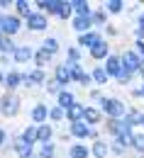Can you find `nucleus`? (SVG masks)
<instances>
[{"label":"nucleus","instance_id":"1","mask_svg":"<svg viewBox=\"0 0 144 158\" xmlns=\"http://www.w3.org/2000/svg\"><path fill=\"white\" fill-rule=\"evenodd\" d=\"M20 112V95L17 93H2L0 95V114L7 119L17 117Z\"/></svg>","mask_w":144,"mask_h":158},{"label":"nucleus","instance_id":"2","mask_svg":"<svg viewBox=\"0 0 144 158\" xmlns=\"http://www.w3.org/2000/svg\"><path fill=\"white\" fill-rule=\"evenodd\" d=\"M100 110H103L110 119H122L124 112H127L124 102L117 100V98H100Z\"/></svg>","mask_w":144,"mask_h":158},{"label":"nucleus","instance_id":"3","mask_svg":"<svg viewBox=\"0 0 144 158\" xmlns=\"http://www.w3.org/2000/svg\"><path fill=\"white\" fill-rule=\"evenodd\" d=\"M120 66H122V73L134 76V73H139V68L144 66V61L139 59L134 51H124L122 56H120Z\"/></svg>","mask_w":144,"mask_h":158},{"label":"nucleus","instance_id":"4","mask_svg":"<svg viewBox=\"0 0 144 158\" xmlns=\"http://www.w3.org/2000/svg\"><path fill=\"white\" fill-rule=\"evenodd\" d=\"M20 29H22V20L17 15H2V20H0V32H2V37L12 39Z\"/></svg>","mask_w":144,"mask_h":158},{"label":"nucleus","instance_id":"5","mask_svg":"<svg viewBox=\"0 0 144 158\" xmlns=\"http://www.w3.org/2000/svg\"><path fill=\"white\" fill-rule=\"evenodd\" d=\"M68 131H71V136H76V139H93V136H95V131H93L83 119H81V122H71Z\"/></svg>","mask_w":144,"mask_h":158},{"label":"nucleus","instance_id":"6","mask_svg":"<svg viewBox=\"0 0 144 158\" xmlns=\"http://www.w3.org/2000/svg\"><path fill=\"white\" fill-rule=\"evenodd\" d=\"M32 56H34L32 46H29V44H20V46H15V51L10 54V61H15V63H27V61H32Z\"/></svg>","mask_w":144,"mask_h":158},{"label":"nucleus","instance_id":"7","mask_svg":"<svg viewBox=\"0 0 144 158\" xmlns=\"http://www.w3.org/2000/svg\"><path fill=\"white\" fill-rule=\"evenodd\" d=\"M20 85H22V73L20 71H7V73H5V80H2L5 93H15Z\"/></svg>","mask_w":144,"mask_h":158},{"label":"nucleus","instance_id":"8","mask_svg":"<svg viewBox=\"0 0 144 158\" xmlns=\"http://www.w3.org/2000/svg\"><path fill=\"white\" fill-rule=\"evenodd\" d=\"M46 15H41V12H32L29 17H27V29L29 32H44L46 29Z\"/></svg>","mask_w":144,"mask_h":158},{"label":"nucleus","instance_id":"9","mask_svg":"<svg viewBox=\"0 0 144 158\" xmlns=\"http://www.w3.org/2000/svg\"><path fill=\"white\" fill-rule=\"evenodd\" d=\"M105 76H107V78H120V73H122V66H120V56H107V59H105Z\"/></svg>","mask_w":144,"mask_h":158},{"label":"nucleus","instance_id":"10","mask_svg":"<svg viewBox=\"0 0 144 158\" xmlns=\"http://www.w3.org/2000/svg\"><path fill=\"white\" fill-rule=\"evenodd\" d=\"M29 117H32V122H34V127L44 124V122H46V117H49V110H46V105H44V102H37V105L32 107Z\"/></svg>","mask_w":144,"mask_h":158},{"label":"nucleus","instance_id":"11","mask_svg":"<svg viewBox=\"0 0 144 158\" xmlns=\"http://www.w3.org/2000/svg\"><path fill=\"white\" fill-rule=\"evenodd\" d=\"M12 151L17 153V158H32V156H34V146L24 143L20 136L15 139V143H12Z\"/></svg>","mask_w":144,"mask_h":158},{"label":"nucleus","instance_id":"12","mask_svg":"<svg viewBox=\"0 0 144 158\" xmlns=\"http://www.w3.org/2000/svg\"><path fill=\"white\" fill-rule=\"evenodd\" d=\"M71 27H73V32H78V34H85V32H90L93 29V20L90 17H71Z\"/></svg>","mask_w":144,"mask_h":158},{"label":"nucleus","instance_id":"13","mask_svg":"<svg viewBox=\"0 0 144 158\" xmlns=\"http://www.w3.org/2000/svg\"><path fill=\"white\" fill-rule=\"evenodd\" d=\"M110 56V46H107V41H98L95 46H90V59L93 61H103Z\"/></svg>","mask_w":144,"mask_h":158},{"label":"nucleus","instance_id":"14","mask_svg":"<svg viewBox=\"0 0 144 158\" xmlns=\"http://www.w3.org/2000/svg\"><path fill=\"white\" fill-rule=\"evenodd\" d=\"M98 41H103V37H100V32H95V29H90V32H85V34H81L78 37V46H95Z\"/></svg>","mask_w":144,"mask_h":158},{"label":"nucleus","instance_id":"15","mask_svg":"<svg viewBox=\"0 0 144 158\" xmlns=\"http://www.w3.org/2000/svg\"><path fill=\"white\" fill-rule=\"evenodd\" d=\"M61 2H63V0H41V2H37V7L41 10V15H44V12H49V15H59Z\"/></svg>","mask_w":144,"mask_h":158},{"label":"nucleus","instance_id":"16","mask_svg":"<svg viewBox=\"0 0 144 158\" xmlns=\"http://www.w3.org/2000/svg\"><path fill=\"white\" fill-rule=\"evenodd\" d=\"M54 80H56L59 85H68V83H71V71H68V63L56 66V71H54Z\"/></svg>","mask_w":144,"mask_h":158},{"label":"nucleus","instance_id":"17","mask_svg":"<svg viewBox=\"0 0 144 158\" xmlns=\"http://www.w3.org/2000/svg\"><path fill=\"white\" fill-rule=\"evenodd\" d=\"M71 10L76 12V17H90L93 15V10H90V5L85 0H73L71 2Z\"/></svg>","mask_w":144,"mask_h":158},{"label":"nucleus","instance_id":"18","mask_svg":"<svg viewBox=\"0 0 144 158\" xmlns=\"http://www.w3.org/2000/svg\"><path fill=\"white\" fill-rule=\"evenodd\" d=\"M73 102H76V98H73V93H68V90H61V93L56 95V107H61L63 112H66Z\"/></svg>","mask_w":144,"mask_h":158},{"label":"nucleus","instance_id":"19","mask_svg":"<svg viewBox=\"0 0 144 158\" xmlns=\"http://www.w3.org/2000/svg\"><path fill=\"white\" fill-rule=\"evenodd\" d=\"M66 119H68V122H81L83 119V105L81 102H73V105L66 110Z\"/></svg>","mask_w":144,"mask_h":158},{"label":"nucleus","instance_id":"20","mask_svg":"<svg viewBox=\"0 0 144 158\" xmlns=\"http://www.w3.org/2000/svg\"><path fill=\"white\" fill-rule=\"evenodd\" d=\"M88 151L93 153V158H107V151H110V146H107L105 141H100V139H98V141L93 143V148H88Z\"/></svg>","mask_w":144,"mask_h":158},{"label":"nucleus","instance_id":"21","mask_svg":"<svg viewBox=\"0 0 144 158\" xmlns=\"http://www.w3.org/2000/svg\"><path fill=\"white\" fill-rule=\"evenodd\" d=\"M20 139L24 143H29V146H34L37 143V127L34 124H29V127H24V131L20 134Z\"/></svg>","mask_w":144,"mask_h":158},{"label":"nucleus","instance_id":"22","mask_svg":"<svg viewBox=\"0 0 144 158\" xmlns=\"http://www.w3.org/2000/svg\"><path fill=\"white\" fill-rule=\"evenodd\" d=\"M51 141V127L49 124H39L37 127V143H49Z\"/></svg>","mask_w":144,"mask_h":158},{"label":"nucleus","instance_id":"23","mask_svg":"<svg viewBox=\"0 0 144 158\" xmlns=\"http://www.w3.org/2000/svg\"><path fill=\"white\" fill-rule=\"evenodd\" d=\"M41 51L49 54V56H54V54L59 51V39H56V37H46L44 44H41Z\"/></svg>","mask_w":144,"mask_h":158},{"label":"nucleus","instance_id":"24","mask_svg":"<svg viewBox=\"0 0 144 158\" xmlns=\"http://www.w3.org/2000/svg\"><path fill=\"white\" fill-rule=\"evenodd\" d=\"M90 156V151L83 146V143H73L71 148H68V158H88Z\"/></svg>","mask_w":144,"mask_h":158},{"label":"nucleus","instance_id":"25","mask_svg":"<svg viewBox=\"0 0 144 158\" xmlns=\"http://www.w3.org/2000/svg\"><path fill=\"white\" fill-rule=\"evenodd\" d=\"M98 119H100V112H98L95 107H83V122H85L88 127H90V124H95Z\"/></svg>","mask_w":144,"mask_h":158},{"label":"nucleus","instance_id":"26","mask_svg":"<svg viewBox=\"0 0 144 158\" xmlns=\"http://www.w3.org/2000/svg\"><path fill=\"white\" fill-rule=\"evenodd\" d=\"M88 76H90V80H93L95 85H105V83H107V76H105V71L100 66H93V73H88Z\"/></svg>","mask_w":144,"mask_h":158},{"label":"nucleus","instance_id":"27","mask_svg":"<svg viewBox=\"0 0 144 158\" xmlns=\"http://www.w3.org/2000/svg\"><path fill=\"white\" fill-rule=\"evenodd\" d=\"M129 146H132L137 153H144V134L132 131V136H129Z\"/></svg>","mask_w":144,"mask_h":158},{"label":"nucleus","instance_id":"28","mask_svg":"<svg viewBox=\"0 0 144 158\" xmlns=\"http://www.w3.org/2000/svg\"><path fill=\"white\" fill-rule=\"evenodd\" d=\"M15 10H17V17H29L32 15V5L27 0H17L15 2Z\"/></svg>","mask_w":144,"mask_h":158},{"label":"nucleus","instance_id":"29","mask_svg":"<svg viewBox=\"0 0 144 158\" xmlns=\"http://www.w3.org/2000/svg\"><path fill=\"white\" fill-rule=\"evenodd\" d=\"M32 59H34V63H37V68H39V71H44V66H46V63H49V59H51V56H49V54H44V51H34V56H32Z\"/></svg>","mask_w":144,"mask_h":158},{"label":"nucleus","instance_id":"30","mask_svg":"<svg viewBox=\"0 0 144 158\" xmlns=\"http://www.w3.org/2000/svg\"><path fill=\"white\" fill-rule=\"evenodd\" d=\"M122 7H124L122 0H107V2H105V10H107L110 15H117V12H122Z\"/></svg>","mask_w":144,"mask_h":158},{"label":"nucleus","instance_id":"31","mask_svg":"<svg viewBox=\"0 0 144 158\" xmlns=\"http://www.w3.org/2000/svg\"><path fill=\"white\" fill-rule=\"evenodd\" d=\"M54 153H56V146L49 141V143H41L39 148V158H54Z\"/></svg>","mask_w":144,"mask_h":158},{"label":"nucleus","instance_id":"32","mask_svg":"<svg viewBox=\"0 0 144 158\" xmlns=\"http://www.w3.org/2000/svg\"><path fill=\"white\" fill-rule=\"evenodd\" d=\"M49 119H51V122H61V119H66V112H63L61 107L54 105V107L49 110Z\"/></svg>","mask_w":144,"mask_h":158},{"label":"nucleus","instance_id":"33","mask_svg":"<svg viewBox=\"0 0 144 158\" xmlns=\"http://www.w3.org/2000/svg\"><path fill=\"white\" fill-rule=\"evenodd\" d=\"M29 78H32V85L37 88V85L44 83V71H39V68H37V71H29Z\"/></svg>","mask_w":144,"mask_h":158},{"label":"nucleus","instance_id":"34","mask_svg":"<svg viewBox=\"0 0 144 158\" xmlns=\"http://www.w3.org/2000/svg\"><path fill=\"white\" fill-rule=\"evenodd\" d=\"M71 12H73V10H71V2H66V0H63V2H61V10H59V15H56V17L68 20V17H71Z\"/></svg>","mask_w":144,"mask_h":158},{"label":"nucleus","instance_id":"35","mask_svg":"<svg viewBox=\"0 0 144 158\" xmlns=\"http://www.w3.org/2000/svg\"><path fill=\"white\" fill-rule=\"evenodd\" d=\"M68 71H71V80H81L83 68L78 66V63H68Z\"/></svg>","mask_w":144,"mask_h":158},{"label":"nucleus","instance_id":"36","mask_svg":"<svg viewBox=\"0 0 144 158\" xmlns=\"http://www.w3.org/2000/svg\"><path fill=\"white\" fill-rule=\"evenodd\" d=\"M61 90H63V88H61V85H59V83H56L54 78H51L49 83H46V93H49V95H59Z\"/></svg>","mask_w":144,"mask_h":158},{"label":"nucleus","instance_id":"37","mask_svg":"<svg viewBox=\"0 0 144 158\" xmlns=\"http://www.w3.org/2000/svg\"><path fill=\"white\" fill-rule=\"evenodd\" d=\"M66 56H68L71 63H78V59H81V49H78V46H71V49L66 51Z\"/></svg>","mask_w":144,"mask_h":158},{"label":"nucleus","instance_id":"38","mask_svg":"<svg viewBox=\"0 0 144 158\" xmlns=\"http://www.w3.org/2000/svg\"><path fill=\"white\" fill-rule=\"evenodd\" d=\"M90 20H93V24H105V15L103 12H93Z\"/></svg>","mask_w":144,"mask_h":158},{"label":"nucleus","instance_id":"39","mask_svg":"<svg viewBox=\"0 0 144 158\" xmlns=\"http://www.w3.org/2000/svg\"><path fill=\"white\" fill-rule=\"evenodd\" d=\"M22 88H34V85H32V78H29V71L22 73Z\"/></svg>","mask_w":144,"mask_h":158},{"label":"nucleus","instance_id":"40","mask_svg":"<svg viewBox=\"0 0 144 158\" xmlns=\"http://www.w3.org/2000/svg\"><path fill=\"white\" fill-rule=\"evenodd\" d=\"M78 83H81L83 88H88V85H90L93 80H90V76H88V73H83V76H81V80H78Z\"/></svg>","mask_w":144,"mask_h":158},{"label":"nucleus","instance_id":"41","mask_svg":"<svg viewBox=\"0 0 144 158\" xmlns=\"http://www.w3.org/2000/svg\"><path fill=\"white\" fill-rule=\"evenodd\" d=\"M5 143H7V131H5L2 127H0V148H2Z\"/></svg>","mask_w":144,"mask_h":158},{"label":"nucleus","instance_id":"42","mask_svg":"<svg viewBox=\"0 0 144 158\" xmlns=\"http://www.w3.org/2000/svg\"><path fill=\"white\" fill-rule=\"evenodd\" d=\"M134 46H137V56H139V59H144V41H137Z\"/></svg>","mask_w":144,"mask_h":158},{"label":"nucleus","instance_id":"43","mask_svg":"<svg viewBox=\"0 0 144 158\" xmlns=\"http://www.w3.org/2000/svg\"><path fill=\"white\" fill-rule=\"evenodd\" d=\"M10 5H12V2H7V0H0V10H7Z\"/></svg>","mask_w":144,"mask_h":158},{"label":"nucleus","instance_id":"44","mask_svg":"<svg viewBox=\"0 0 144 158\" xmlns=\"http://www.w3.org/2000/svg\"><path fill=\"white\" fill-rule=\"evenodd\" d=\"M137 29H139V32H144V12L139 15V27H137Z\"/></svg>","mask_w":144,"mask_h":158},{"label":"nucleus","instance_id":"45","mask_svg":"<svg viewBox=\"0 0 144 158\" xmlns=\"http://www.w3.org/2000/svg\"><path fill=\"white\" fill-rule=\"evenodd\" d=\"M137 124H139V127L144 129V114H139V122H137Z\"/></svg>","mask_w":144,"mask_h":158},{"label":"nucleus","instance_id":"46","mask_svg":"<svg viewBox=\"0 0 144 158\" xmlns=\"http://www.w3.org/2000/svg\"><path fill=\"white\" fill-rule=\"evenodd\" d=\"M2 80H5V73H2V71H0V85H2Z\"/></svg>","mask_w":144,"mask_h":158},{"label":"nucleus","instance_id":"47","mask_svg":"<svg viewBox=\"0 0 144 158\" xmlns=\"http://www.w3.org/2000/svg\"><path fill=\"white\" fill-rule=\"evenodd\" d=\"M139 73H142V78H144V66H142V68H139Z\"/></svg>","mask_w":144,"mask_h":158},{"label":"nucleus","instance_id":"48","mask_svg":"<svg viewBox=\"0 0 144 158\" xmlns=\"http://www.w3.org/2000/svg\"><path fill=\"white\" fill-rule=\"evenodd\" d=\"M139 95H142V98H144V88H142V90H139Z\"/></svg>","mask_w":144,"mask_h":158},{"label":"nucleus","instance_id":"49","mask_svg":"<svg viewBox=\"0 0 144 158\" xmlns=\"http://www.w3.org/2000/svg\"><path fill=\"white\" fill-rule=\"evenodd\" d=\"M0 20H2V12H0ZM0 37H2V32H0Z\"/></svg>","mask_w":144,"mask_h":158}]
</instances>
